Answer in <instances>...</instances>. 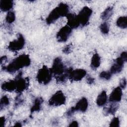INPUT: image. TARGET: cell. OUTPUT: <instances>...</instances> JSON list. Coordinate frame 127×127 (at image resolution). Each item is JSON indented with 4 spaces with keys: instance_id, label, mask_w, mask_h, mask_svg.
I'll return each instance as SVG.
<instances>
[{
    "instance_id": "29",
    "label": "cell",
    "mask_w": 127,
    "mask_h": 127,
    "mask_svg": "<svg viewBox=\"0 0 127 127\" xmlns=\"http://www.w3.org/2000/svg\"><path fill=\"white\" fill-rule=\"evenodd\" d=\"M127 86V80L125 77L123 78L120 82V87L122 89H125Z\"/></svg>"
},
{
    "instance_id": "6",
    "label": "cell",
    "mask_w": 127,
    "mask_h": 127,
    "mask_svg": "<svg viewBox=\"0 0 127 127\" xmlns=\"http://www.w3.org/2000/svg\"><path fill=\"white\" fill-rule=\"evenodd\" d=\"M92 10L89 7H83L77 15L80 25L83 26L87 25L89 23V19L92 15Z\"/></svg>"
},
{
    "instance_id": "9",
    "label": "cell",
    "mask_w": 127,
    "mask_h": 127,
    "mask_svg": "<svg viewBox=\"0 0 127 127\" xmlns=\"http://www.w3.org/2000/svg\"><path fill=\"white\" fill-rule=\"evenodd\" d=\"M86 74L85 70L81 68L72 69L68 68V78L71 81H78L81 80Z\"/></svg>"
},
{
    "instance_id": "33",
    "label": "cell",
    "mask_w": 127,
    "mask_h": 127,
    "mask_svg": "<svg viewBox=\"0 0 127 127\" xmlns=\"http://www.w3.org/2000/svg\"><path fill=\"white\" fill-rule=\"evenodd\" d=\"M94 82V78L90 76H88L87 78V82L88 84H92Z\"/></svg>"
},
{
    "instance_id": "2",
    "label": "cell",
    "mask_w": 127,
    "mask_h": 127,
    "mask_svg": "<svg viewBox=\"0 0 127 127\" xmlns=\"http://www.w3.org/2000/svg\"><path fill=\"white\" fill-rule=\"evenodd\" d=\"M69 12V6L66 3H60L57 7L53 9L46 19L47 24H51L55 22L61 17L66 16Z\"/></svg>"
},
{
    "instance_id": "21",
    "label": "cell",
    "mask_w": 127,
    "mask_h": 127,
    "mask_svg": "<svg viewBox=\"0 0 127 127\" xmlns=\"http://www.w3.org/2000/svg\"><path fill=\"white\" fill-rule=\"evenodd\" d=\"M113 13V7L111 6H108L101 13V18L103 20H107L112 16Z\"/></svg>"
},
{
    "instance_id": "22",
    "label": "cell",
    "mask_w": 127,
    "mask_h": 127,
    "mask_svg": "<svg viewBox=\"0 0 127 127\" xmlns=\"http://www.w3.org/2000/svg\"><path fill=\"white\" fill-rule=\"evenodd\" d=\"M118 27L122 29H126L127 27V17L123 16L119 17L116 21Z\"/></svg>"
},
{
    "instance_id": "24",
    "label": "cell",
    "mask_w": 127,
    "mask_h": 127,
    "mask_svg": "<svg viewBox=\"0 0 127 127\" xmlns=\"http://www.w3.org/2000/svg\"><path fill=\"white\" fill-rule=\"evenodd\" d=\"M99 28L100 31L104 34H107L109 32V25L106 22L102 23L100 25Z\"/></svg>"
},
{
    "instance_id": "3",
    "label": "cell",
    "mask_w": 127,
    "mask_h": 127,
    "mask_svg": "<svg viewBox=\"0 0 127 127\" xmlns=\"http://www.w3.org/2000/svg\"><path fill=\"white\" fill-rule=\"evenodd\" d=\"M52 75L50 68H49L46 65H43L39 69L36 78L39 83L46 85L48 84L52 80Z\"/></svg>"
},
{
    "instance_id": "34",
    "label": "cell",
    "mask_w": 127,
    "mask_h": 127,
    "mask_svg": "<svg viewBox=\"0 0 127 127\" xmlns=\"http://www.w3.org/2000/svg\"><path fill=\"white\" fill-rule=\"evenodd\" d=\"M5 123V119L4 117H1L0 118V127H3L4 126Z\"/></svg>"
},
{
    "instance_id": "36",
    "label": "cell",
    "mask_w": 127,
    "mask_h": 127,
    "mask_svg": "<svg viewBox=\"0 0 127 127\" xmlns=\"http://www.w3.org/2000/svg\"><path fill=\"white\" fill-rule=\"evenodd\" d=\"M14 126H16V127H21V126H22L21 123H19V122H16V123H15V125H14Z\"/></svg>"
},
{
    "instance_id": "28",
    "label": "cell",
    "mask_w": 127,
    "mask_h": 127,
    "mask_svg": "<svg viewBox=\"0 0 127 127\" xmlns=\"http://www.w3.org/2000/svg\"><path fill=\"white\" fill-rule=\"evenodd\" d=\"M71 48H72L71 44L67 45L64 48V49L63 50V52L64 53V54H68L71 52Z\"/></svg>"
},
{
    "instance_id": "16",
    "label": "cell",
    "mask_w": 127,
    "mask_h": 127,
    "mask_svg": "<svg viewBox=\"0 0 127 127\" xmlns=\"http://www.w3.org/2000/svg\"><path fill=\"white\" fill-rule=\"evenodd\" d=\"M43 101L44 100L42 97H37L35 99L30 109V115L32 114L35 112H39L41 110Z\"/></svg>"
},
{
    "instance_id": "19",
    "label": "cell",
    "mask_w": 127,
    "mask_h": 127,
    "mask_svg": "<svg viewBox=\"0 0 127 127\" xmlns=\"http://www.w3.org/2000/svg\"><path fill=\"white\" fill-rule=\"evenodd\" d=\"M101 64V58L98 53H95L92 57L91 60V67L93 70H96Z\"/></svg>"
},
{
    "instance_id": "12",
    "label": "cell",
    "mask_w": 127,
    "mask_h": 127,
    "mask_svg": "<svg viewBox=\"0 0 127 127\" xmlns=\"http://www.w3.org/2000/svg\"><path fill=\"white\" fill-rule=\"evenodd\" d=\"M126 63L120 56L117 58L111 67L110 72L112 74L120 73L123 69L124 64Z\"/></svg>"
},
{
    "instance_id": "14",
    "label": "cell",
    "mask_w": 127,
    "mask_h": 127,
    "mask_svg": "<svg viewBox=\"0 0 127 127\" xmlns=\"http://www.w3.org/2000/svg\"><path fill=\"white\" fill-rule=\"evenodd\" d=\"M66 17L67 19V25L71 29L77 28L80 25L77 15L68 13Z\"/></svg>"
},
{
    "instance_id": "18",
    "label": "cell",
    "mask_w": 127,
    "mask_h": 127,
    "mask_svg": "<svg viewBox=\"0 0 127 127\" xmlns=\"http://www.w3.org/2000/svg\"><path fill=\"white\" fill-rule=\"evenodd\" d=\"M13 6V1L11 0H1L0 1V8L2 11H8Z\"/></svg>"
},
{
    "instance_id": "13",
    "label": "cell",
    "mask_w": 127,
    "mask_h": 127,
    "mask_svg": "<svg viewBox=\"0 0 127 127\" xmlns=\"http://www.w3.org/2000/svg\"><path fill=\"white\" fill-rule=\"evenodd\" d=\"M122 95V89L120 86L117 87L112 91L109 97V101L113 103H118L121 100Z\"/></svg>"
},
{
    "instance_id": "25",
    "label": "cell",
    "mask_w": 127,
    "mask_h": 127,
    "mask_svg": "<svg viewBox=\"0 0 127 127\" xmlns=\"http://www.w3.org/2000/svg\"><path fill=\"white\" fill-rule=\"evenodd\" d=\"M9 104V98L6 96H3L1 97L0 101V111L5 106L8 105Z\"/></svg>"
},
{
    "instance_id": "30",
    "label": "cell",
    "mask_w": 127,
    "mask_h": 127,
    "mask_svg": "<svg viewBox=\"0 0 127 127\" xmlns=\"http://www.w3.org/2000/svg\"><path fill=\"white\" fill-rule=\"evenodd\" d=\"M23 102V100L21 98V96H20V95L19 96H17L16 98H15V103H14V106L15 107L18 106V105H19L20 104H21Z\"/></svg>"
},
{
    "instance_id": "4",
    "label": "cell",
    "mask_w": 127,
    "mask_h": 127,
    "mask_svg": "<svg viewBox=\"0 0 127 127\" xmlns=\"http://www.w3.org/2000/svg\"><path fill=\"white\" fill-rule=\"evenodd\" d=\"M51 72L56 77L64 74L67 72L66 68L61 58L57 57L54 60L52 66L50 68Z\"/></svg>"
},
{
    "instance_id": "27",
    "label": "cell",
    "mask_w": 127,
    "mask_h": 127,
    "mask_svg": "<svg viewBox=\"0 0 127 127\" xmlns=\"http://www.w3.org/2000/svg\"><path fill=\"white\" fill-rule=\"evenodd\" d=\"M120 120L118 117H114L113 118L110 123V127H119L120 126Z\"/></svg>"
},
{
    "instance_id": "32",
    "label": "cell",
    "mask_w": 127,
    "mask_h": 127,
    "mask_svg": "<svg viewBox=\"0 0 127 127\" xmlns=\"http://www.w3.org/2000/svg\"><path fill=\"white\" fill-rule=\"evenodd\" d=\"M68 127H78V124L77 121H73L70 123V124L68 125Z\"/></svg>"
},
{
    "instance_id": "1",
    "label": "cell",
    "mask_w": 127,
    "mask_h": 127,
    "mask_svg": "<svg viewBox=\"0 0 127 127\" xmlns=\"http://www.w3.org/2000/svg\"><path fill=\"white\" fill-rule=\"evenodd\" d=\"M30 64L29 56L22 54L13 59L7 65L3 66L2 69L8 73H14L23 67L28 66Z\"/></svg>"
},
{
    "instance_id": "26",
    "label": "cell",
    "mask_w": 127,
    "mask_h": 127,
    "mask_svg": "<svg viewBox=\"0 0 127 127\" xmlns=\"http://www.w3.org/2000/svg\"><path fill=\"white\" fill-rule=\"evenodd\" d=\"M112 74L110 71H103L100 74L99 77L101 79H104L106 80H109L112 76Z\"/></svg>"
},
{
    "instance_id": "7",
    "label": "cell",
    "mask_w": 127,
    "mask_h": 127,
    "mask_svg": "<svg viewBox=\"0 0 127 127\" xmlns=\"http://www.w3.org/2000/svg\"><path fill=\"white\" fill-rule=\"evenodd\" d=\"M66 102V97L63 92L60 90L56 92L49 99L48 103L51 106H60L64 105Z\"/></svg>"
},
{
    "instance_id": "23",
    "label": "cell",
    "mask_w": 127,
    "mask_h": 127,
    "mask_svg": "<svg viewBox=\"0 0 127 127\" xmlns=\"http://www.w3.org/2000/svg\"><path fill=\"white\" fill-rule=\"evenodd\" d=\"M15 19V15L13 11H8L5 17V21L7 23H12Z\"/></svg>"
},
{
    "instance_id": "20",
    "label": "cell",
    "mask_w": 127,
    "mask_h": 127,
    "mask_svg": "<svg viewBox=\"0 0 127 127\" xmlns=\"http://www.w3.org/2000/svg\"><path fill=\"white\" fill-rule=\"evenodd\" d=\"M107 95L105 91H102L100 94L98 96L96 99V104L99 106L101 107L104 106L107 101Z\"/></svg>"
},
{
    "instance_id": "31",
    "label": "cell",
    "mask_w": 127,
    "mask_h": 127,
    "mask_svg": "<svg viewBox=\"0 0 127 127\" xmlns=\"http://www.w3.org/2000/svg\"><path fill=\"white\" fill-rule=\"evenodd\" d=\"M120 57H122L123 60L126 62H127V53L126 51H125V52H123L121 55H120Z\"/></svg>"
},
{
    "instance_id": "10",
    "label": "cell",
    "mask_w": 127,
    "mask_h": 127,
    "mask_svg": "<svg viewBox=\"0 0 127 127\" xmlns=\"http://www.w3.org/2000/svg\"><path fill=\"white\" fill-rule=\"evenodd\" d=\"M16 82V91L20 94L24 91L28 86L29 82L27 78L22 77V72H20L15 79Z\"/></svg>"
},
{
    "instance_id": "8",
    "label": "cell",
    "mask_w": 127,
    "mask_h": 127,
    "mask_svg": "<svg viewBox=\"0 0 127 127\" xmlns=\"http://www.w3.org/2000/svg\"><path fill=\"white\" fill-rule=\"evenodd\" d=\"M25 43V40L24 37L21 34L19 33L17 39L11 41L9 43L7 48L9 51L16 52L21 50L24 47Z\"/></svg>"
},
{
    "instance_id": "15",
    "label": "cell",
    "mask_w": 127,
    "mask_h": 127,
    "mask_svg": "<svg viewBox=\"0 0 127 127\" xmlns=\"http://www.w3.org/2000/svg\"><path fill=\"white\" fill-rule=\"evenodd\" d=\"M1 89L5 91L12 92L16 90V82L15 80H10L2 83Z\"/></svg>"
},
{
    "instance_id": "35",
    "label": "cell",
    "mask_w": 127,
    "mask_h": 127,
    "mask_svg": "<svg viewBox=\"0 0 127 127\" xmlns=\"http://www.w3.org/2000/svg\"><path fill=\"white\" fill-rule=\"evenodd\" d=\"M6 59H7V57L6 56H3L1 57L0 58V64H3V63L6 60Z\"/></svg>"
},
{
    "instance_id": "17",
    "label": "cell",
    "mask_w": 127,
    "mask_h": 127,
    "mask_svg": "<svg viewBox=\"0 0 127 127\" xmlns=\"http://www.w3.org/2000/svg\"><path fill=\"white\" fill-rule=\"evenodd\" d=\"M111 103L108 107H106L103 110L104 114L105 116H108L110 114L114 115L119 109V105L117 103Z\"/></svg>"
},
{
    "instance_id": "11",
    "label": "cell",
    "mask_w": 127,
    "mask_h": 127,
    "mask_svg": "<svg viewBox=\"0 0 127 127\" xmlns=\"http://www.w3.org/2000/svg\"><path fill=\"white\" fill-rule=\"evenodd\" d=\"M72 32V29L67 25L62 27L56 35V38L59 42H65Z\"/></svg>"
},
{
    "instance_id": "5",
    "label": "cell",
    "mask_w": 127,
    "mask_h": 127,
    "mask_svg": "<svg viewBox=\"0 0 127 127\" xmlns=\"http://www.w3.org/2000/svg\"><path fill=\"white\" fill-rule=\"evenodd\" d=\"M88 106V102L87 99L85 97H82L77 102L75 106L71 107L67 111L66 113V115L67 116H71L76 111L85 112L87 110Z\"/></svg>"
}]
</instances>
